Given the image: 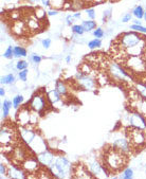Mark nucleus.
Listing matches in <instances>:
<instances>
[{"label": "nucleus", "mask_w": 146, "mask_h": 179, "mask_svg": "<svg viewBox=\"0 0 146 179\" xmlns=\"http://www.w3.org/2000/svg\"><path fill=\"white\" fill-rule=\"evenodd\" d=\"M13 141V132L11 129H8L7 127H3L1 129V143L3 144H10Z\"/></svg>", "instance_id": "2eb2a0df"}, {"label": "nucleus", "mask_w": 146, "mask_h": 179, "mask_svg": "<svg viewBox=\"0 0 146 179\" xmlns=\"http://www.w3.org/2000/svg\"><path fill=\"white\" fill-rule=\"evenodd\" d=\"M30 107H24L17 113V121L21 126H27L31 123V117H32V111Z\"/></svg>", "instance_id": "9d476101"}, {"label": "nucleus", "mask_w": 146, "mask_h": 179, "mask_svg": "<svg viewBox=\"0 0 146 179\" xmlns=\"http://www.w3.org/2000/svg\"><path fill=\"white\" fill-rule=\"evenodd\" d=\"M66 61H67V63H69V62H70V56H67Z\"/></svg>", "instance_id": "864d4df0"}, {"label": "nucleus", "mask_w": 146, "mask_h": 179, "mask_svg": "<svg viewBox=\"0 0 146 179\" xmlns=\"http://www.w3.org/2000/svg\"><path fill=\"white\" fill-rule=\"evenodd\" d=\"M16 68H17L19 71L27 69V68H28V63H27L26 61H19L17 64H16Z\"/></svg>", "instance_id": "72a5a7b5"}, {"label": "nucleus", "mask_w": 146, "mask_h": 179, "mask_svg": "<svg viewBox=\"0 0 146 179\" xmlns=\"http://www.w3.org/2000/svg\"><path fill=\"white\" fill-rule=\"evenodd\" d=\"M119 40H120V47L123 50H128L130 48L137 47V46H141V45H145L146 40L144 39V37H142L141 35L137 34L135 32H128V33H124L123 35H121L119 37Z\"/></svg>", "instance_id": "7ed1b4c3"}, {"label": "nucleus", "mask_w": 146, "mask_h": 179, "mask_svg": "<svg viewBox=\"0 0 146 179\" xmlns=\"http://www.w3.org/2000/svg\"><path fill=\"white\" fill-rule=\"evenodd\" d=\"M3 56H5V58H12L14 56V48L12 47H9L7 49V51L5 52V54H3Z\"/></svg>", "instance_id": "e433bc0d"}, {"label": "nucleus", "mask_w": 146, "mask_h": 179, "mask_svg": "<svg viewBox=\"0 0 146 179\" xmlns=\"http://www.w3.org/2000/svg\"><path fill=\"white\" fill-rule=\"evenodd\" d=\"M27 76H28V70H27V69L21 70V71L19 72V78L21 81L26 82V81H27Z\"/></svg>", "instance_id": "a19ab883"}, {"label": "nucleus", "mask_w": 146, "mask_h": 179, "mask_svg": "<svg viewBox=\"0 0 146 179\" xmlns=\"http://www.w3.org/2000/svg\"><path fill=\"white\" fill-rule=\"evenodd\" d=\"M130 19H131V15L130 14H126V15L123 17V19H122V21L123 22H127V21H130Z\"/></svg>", "instance_id": "a18cd8bd"}, {"label": "nucleus", "mask_w": 146, "mask_h": 179, "mask_svg": "<svg viewBox=\"0 0 146 179\" xmlns=\"http://www.w3.org/2000/svg\"><path fill=\"white\" fill-rule=\"evenodd\" d=\"M135 24H141V22L138 21V20H137V21H135Z\"/></svg>", "instance_id": "6e6d98bb"}, {"label": "nucleus", "mask_w": 146, "mask_h": 179, "mask_svg": "<svg viewBox=\"0 0 146 179\" xmlns=\"http://www.w3.org/2000/svg\"><path fill=\"white\" fill-rule=\"evenodd\" d=\"M123 178H125V179H130V178H132V174H133V172H132V170L131 168H126V170L124 171V173H123Z\"/></svg>", "instance_id": "4c0bfd02"}, {"label": "nucleus", "mask_w": 146, "mask_h": 179, "mask_svg": "<svg viewBox=\"0 0 146 179\" xmlns=\"http://www.w3.org/2000/svg\"><path fill=\"white\" fill-rule=\"evenodd\" d=\"M22 102H24V97H22L21 94L16 95V97L13 99V106L15 108H18L20 105H21Z\"/></svg>", "instance_id": "2f4dec72"}, {"label": "nucleus", "mask_w": 146, "mask_h": 179, "mask_svg": "<svg viewBox=\"0 0 146 179\" xmlns=\"http://www.w3.org/2000/svg\"><path fill=\"white\" fill-rule=\"evenodd\" d=\"M31 59H32L33 62H34L35 64H38L41 62V57L39 55H36V54H33L32 57H31Z\"/></svg>", "instance_id": "79ce46f5"}, {"label": "nucleus", "mask_w": 146, "mask_h": 179, "mask_svg": "<svg viewBox=\"0 0 146 179\" xmlns=\"http://www.w3.org/2000/svg\"><path fill=\"white\" fill-rule=\"evenodd\" d=\"M128 141L131 147H138L143 145L146 142V138L143 132L139 128H130L128 129Z\"/></svg>", "instance_id": "39448f33"}, {"label": "nucleus", "mask_w": 146, "mask_h": 179, "mask_svg": "<svg viewBox=\"0 0 146 179\" xmlns=\"http://www.w3.org/2000/svg\"><path fill=\"white\" fill-rule=\"evenodd\" d=\"M35 16H36L38 19H43L46 16V13L45 11H43V9H40V8H38V9L35 11Z\"/></svg>", "instance_id": "c9c22d12"}, {"label": "nucleus", "mask_w": 146, "mask_h": 179, "mask_svg": "<svg viewBox=\"0 0 146 179\" xmlns=\"http://www.w3.org/2000/svg\"><path fill=\"white\" fill-rule=\"evenodd\" d=\"M101 46H102V41L100 40V38H95L88 43V47L90 49H97V48H100Z\"/></svg>", "instance_id": "7c9ffc66"}, {"label": "nucleus", "mask_w": 146, "mask_h": 179, "mask_svg": "<svg viewBox=\"0 0 146 179\" xmlns=\"http://www.w3.org/2000/svg\"><path fill=\"white\" fill-rule=\"evenodd\" d=\"M86 13H87V15H88V17L91 18V19H93V18L95 17L94 10H93V9H88V10L86 11Z\"/></svg>", "instance_id": "37998d69"}, {"label": "nucleus", "mask_w": 146, "mask_h": 179, "mask_svg": "<svg viewBox=\"0 0 146 179\" xmlns=\"http://www.w3.org/2000/svg\"><path fill=\"white\" fill-rule=\"evenodd\" d=\"M73 18H74L73 16H69V17L67 18V24H72V22H73Z\"/></svg>", "instance_id": "49530a36"}, {"label": "nucleus", "mask_w": 146, "mask_h": 179, "mask_svg": "<svg viewBox=\"0 0 146 179\" xmlns=\"http://www.w3.org/2000/svg\"><path fill=\"white\" fill-rule=\"evenodd\" d=\"M126 65L131 71L135 73L146 71V64L140 56H129L126 61Z\"/></svg>", "instance_id": "0eeeda50"}, {"label": "nucleus", "mask_w": 146, "mask_h": 179, "mask_svg": "<svg viewBox=\"0 0 146 179\" xmlns=\"http://www.w3.org/2000/svg\"><path fill=\"white\" fill-rule=\"evenodd\" d=\"M27 26H28V28L30 29L31 31H38L39 28H40L38 18L33 17V16L29 17V20H28V22H27Z\"/></svg>", "instance_id": "aec40b11"}, {"label": "nucleus", "mask_w": 146, "mask_h": 179, "mask_svg": "<svg viewBox=\"0 0 146 179\" xmlns=\"http://www.w3.org/2000/svg\"><path fill=\"white\" fill-rule=\"evenodd\" d=\"M41 1H43V3L45 5H49V1H50V0H41Z\"/></svg>", "instance_id": "3c124183"}, {"label": "nucleus", "mask_w": 146, "mask_h": 179, "mask_svg": "<svg viewBox=\"0 0 146 179\" xmlns=\"http://www.w3.org/2000/svg\"><path fill=\"white\" fill-rule=\"evenodd\" d=\"M12 30H13V32L15 33V34L20 35V34H22L27 29H26L24 24L22 21H15V24H14L13 29H12Z\"/></svg>", "instance_id": "412c9836"}, {"label": "nucleus", "mask_w": 146, "mask_h": 179, "mask_svg": "<svg viewBox=\"0 0 146 179\" xmlns=\"http://www.w3.org/2000/svg\"><path fill=\"white\" fill-rule=\"evenodd\" d=\"M49 5H51V7L55 8V9H60V8L64 7L65 0H50Z\"/></svg>", "instance_id": "c85d7f7f"}, {"label": "nucleus", "mask_w": 146, "mask_h": 179, "mask_svg": "<svg viewBox=\"0 0 146 179\" xmlns=\"http://www.w3.org/2000/svg\"><path fill=\"white\" fill-rule=\"evenodd\" d=\"M129 122H130L131 127L139 128L141 130L146 129V120L143 117V114L139 111L133 112L129 118Z\"/></svg>", "instance_id": "1a4fd4ad"}, {"label": "nucleus", "mask_w": 146, "mask_h": 179, "mask_svg": "<svg viewBox=\"0 0 146 179\" xmlns=\"http://www.w3.org/2000/svg\"><path fill=\"white\" fill-rule=\"evenodd\" d=\"M0 174H1V177H5L8 174V168L3 163L0 164Z\"/></svg>", "instance_id": "ea45409f"}, {"label": "nucleus", "mask_w": 146, "mask_h": 179, "mask_svg": "<svg viewBox=\"0 0 146 179\" xmlns=\"http://www.w3.org/2000/svg\"><path fill=\"white\" fill-rule=\"evenodd\" d=\"M11 107H12V103L10 101H8V100H5V101L2 103V114H3V118H5V117L9 116V112H10Z\"/></svg>", "instance_id": "393cba45"}, {"label": "nucleus", "mask_w": 146, "mask_h": 179, "mask_svg": "<svg viewBox=\"0 0 146 179\" xmlns=\"http://www.w3.org/2000/svg\"><path fill=\"white\" fill-rule=\"evenodd\" d=\"M133 104L137 105V107H135L137 111L141 112L142 114L146 116V100L145 99L140 97V99L137 100V101H133Z\"/></svg>", "instance_id": "6ab92c4d"}, {"label": "nucleus", "mask_w": 146, "mask_h": 179, "mask_svg": "<svg viewBox=\"0 0 146 179\" xmlns=\"http://www.w3.org/2000/svg\"><path fill=\"white\" fill-rule=\"evenodd\" d=\"M144 17H145V19H146V13H145V14H144Z\"/></svg>", "instance_id": "4d7b16f0"}, {"label": "nucleus", "mask_w": 146, "mask_h": 179, "mask_svg": "<svg viewBox=\"0 0 146 179\" xmlns=\"http://www.w3.org/2000/svg\"><path fill=\"white\" fill-rule=\"evenodd\" d=\"M31 1H32V2H35V3H36V2H38L39 0H31Z\"/></svg>", "instance_id": "5fc2aeb1"}, {"label": "nucleus", "mask_w": 146, "mask_h": 179, "mask_svg": "<svg viewBox=\"0 0 146 179\" xmlns=\"http://www.w3.org/2000/svg\"><path fill=\"white\" fill-rule=\"evenodd\" d=\"M137 91L139 92L140 97L142 99L146 100V85L144 84H138L137 85Z\"/></svg>", "instance_id": "bb28decb"}, {"label": "nucleus", "mask_w": 146, "mask_h": 179, "mask_svg": "<svg viewBox=\"0 0 146 179\" xmlns=\"http://www.w3.org/2000/svg\"><path fill=\"white\" fill-rule=\"evenodd\" d=\"M49 105H50V103H49V101H48V97H46V95L40 92L33 95L30 103H29V107H30L31 109L40 114L45 112V110L49 107Z\"/></svg>", "instance_id": "20e7f679"}, {"label": "nucleus", "mask_w": 146, "mask_h": 179, "mask_svg": "<svg viewBox=\"0 0 146 179\" xmlns=\"http://www.w3.org/2000/svg\"><path fill=\"white\" fill-rule=\"evenodd\" d=\"M89 168H90V172L94 175H97L102 172V170H104L103 165H100L97 162H92V163L89 165Z\"/></svg>", "instance_id": "4be33fe9"}, {"label": "nucleus", "mask_w": 146, "mask_h": 179, "mask_svg": "<svg viewBox=\"0 0 146 179\" xmlns=\"http://www.w3.org/2000/svg\"><path fill=\"white\" fill-rule=\"evenodd\" d=\"M14 56H16V57L27 56V50L22 47H14Z\"/></svg>", "instance_id": "a878e982"}, {"label": "nucleus", "mask_w": 146, "mask_h": 179, "mask_svg": "<svg viewBox=\"0 0 146 179\" xmlns=\"http://www.w3.org/2000/svg\"><path fill=\"white\" fill-rule=\"evenodd\" d=\"M131 30L137 31V32H141V33H146V28L142 27L141 24H133V26L130 27Z\"/></svg>", "instance_id": "f704fd0d"}, {"label": "nucleus", "mask_w": 146, "mask_h": 179, "mask_svg": "<svg viewBox=\"0 0 146 179\" xmlns=\"http://www.w3.org/2000/svg\"><path fill=\"white\" fill-rule=\"evenodd\" d=\"M8 174H10L9 176L13 177V178H24L26 177L24 171L20 168H16V166H12V168H8Z\"/></svg>", "instance_id": "f3484780"}, {"label": "nucleus", "mask_w": 146, "mask_h": 179, "mask_svg": "<svg viewBox=\"0 0 146 179\" xmlns=\"http://www.w3.org/2000/svg\"><path fill=\"white\" fill-rule=\"evenodd\" d=\"M93 35H94L97 38H102V37L104 36V32H103V30H102L101 28H97V30H94Z\"/></svg>", "instance_id": "58836bf2"}, {"label": "nucleus", "mask_w": 146, "mask_h": 179, "mask_svg": "<svg viewBox=\"0 0 146 179\" xmlns=\"http://www.w3.org/2000/svg\"><path fill=\"white\" fill-rule=\"evenodd\" d=\"M109 73L112 76V78H114L118 82H123V81L127 80H132L131 75L129 73H127V71L123 67H121L118 64L111 63L109 65Z\"/></svg>", "instance_id": "423d86ee"}, {"label": "nucleus", "mask_w": 146, "mask_h": 179, "mask_svg": "<svg viewBox=\"0 0 146 179\" xmlns=\"http://www.w3.org/2000/svg\"><path fill=\"white\" fill-rule=\"evenodd\" d=\"M14 81H15V78H14L13 74H8V75L5 76H2L1 78V80H0V82H1V84H12V83H14Z\"/></svg>", "instance_id": "cd10ccee"}, {"label": "nucleus", "mask_w": 146, "mask_h": 179, "mask_svg": "<svg viewBox=\"0 0 146 179\" xmlns=\"http://www.w3.org/2000/svg\"><path fill=\"white\" fill-rule=\"evenodd\" d=\"M113 147V146H112ZM127 163V157L125 153L119 151L118 149H109L104 155V168L110 171H119Z\"/></svg>", "instance_id": "f257e3e1"}, {"label": "nucleus", "mask_w": 146, "mask_h": 179, "mask_svg": "<svg viewBox=\"0 0 146 179\" xmlns=\"http://www.w3.org/2000/svg\"><path fill=\"white\" fill-rule=\"evenodd\" d=\"M72 31L74 33H76V34H78V35H82L83 33L85 32V30H84V28H83V26H78V24L73 26L72 27Z\"/></svg>", "instance_id": "473e14b6"}, {"label": "nucleus", "mask_w": 146, "mask_h": 179, "mask_svg": "<svg viewBox=\"0 0 146 179\" xmlns=\"http://www.w3.org/2000/svg\"><path fill=\"white\" fill-rule=\"evenodd\" d=\"M55 89L58 91V92L60 93L62 95H66L67 92H68V89H67L66 85L64 84V83L62 82V81H58V82H56V87Z\"/></svg>", "instance_id": "b1692460"}, {"label": "nucleus", "mask_w": 146, "mask_h": 179, "mask_svg": "<svg viewBox=\"0 0 146 179\" xmlns=\"http://www.w3.org/2000/svg\"><path fill=\"white\" fill-rule=\"evenodd\" d=\"M48 14H49L50 16H53V15H56V14H57V12H56V11H49V12H48Z\"/></svg>", "instance_id": "09e8293b"}, {"label": "nucleus", "mask_w": 146, "mask_h": 179, "mask_svg": "<svg viewBox=\"0 0 146 179\" xmlns=\"http://www.w3.org/2000/svg\"><path fill=\"white\" fill-rule=\"evenodd\" d=\"M29 146L35 151L37 154H40L43 152L47 151V145H46V142L41 137H39L38 135H35V137L33 138V140L31 141V143L29 144Z\"/></svg>", "instance_id": "9b49d317"}, {"label": "nucleus", "mask_w": 146, "mask_h": 179, "mask_svg": "<svg viewBox=\"0 0 146 179\" xmlns=\"http://www.w3.org/2000/svg\"><path fill=\"white\" fill-rule=\"evenodd\" d=\"M76 80H78V84L81 85V87H83L86 90H94L97 87L95 81L91 78L90 76H88V74H85L83 72H78L76 74Z\"/></svg>", "instance_id": "6e6552de"}, {"label": "nucleus", "mask_w": 146, "mask_h": 179, "mask_svg": "<svg viewBox=\"0 0 146 179\" xmlns=\"http://www.w3.org/2000/svg\"><path fill=\"white\" fill-rule=\"evenodd\" d=\"M5 89H3V88H0V95H1V97H5Z\"/></svg>", "instance_id": "de8ad7c7"}, {"label": "nucleus", "mask_w": 146, "mask_h": 179, "mask_svg": "<svg viewBox=\"0 0 146 179\" xmlns=\"http://www.w3.org/2000/svg\"><path fill=\"white\" fill-rule=\"evenodd\" d=\"M50 173L58 178H66L71 174V164L65 157H58L50 165Z\"/></svg>", "instance_id": "f03ea898"}, {"label": "nucleus", "mask_w": 146, "mask_h": 179, "mask_svg": "<svg viewBox=\"0 0 146 179\" xmlns=\"http://www.w3.org/2000/svg\"><path fill=\"white\" fill-rule=\"evenodd\" d=\"M38 162H37V160L33 159V158H28V159H26L22 162V168L24 171H27V172L33 174V173L38 171Z\"/></svg>", "instance_id": "ddd939ff"}, {"label": "nucleus", "mask_w": 146, "mask_h": 179, "mask_svg": "<svg viewBox=\"0 0 146 179\" xmlns=\"http://www.w3.org/2000/svg\"><path fill=\"white\" fill-rule=\"evenodd\" d=\"M74 16V18H81V13H76L75 15H73Z\"/></svg>", "instance_id": "603ef678"}, {"label": "nucleus", "mask_w": 146, "mask_h": 179, "mask_svg": "<svg viewBox=\"0 0 146 179\" xmlns=\"http://www.w3.org/2000/svg\"><path fill=\"white\" fill-rule=\"evenodd\" d=\"M112 146L118 149L119 151L123 152V153H127L130 149V144H129V141L126 139H118L116 142L112 144Z\"/></svg>", "instance_id": "4468645a"}, {"label": "nucleus", "mask_w": 146, "mask_h": 179, "mask_svg": "<svg viewBox=\"0 0 146 179\" xmlns=\"http://www.w3.org/2000/svg\"><path fill=\"white\" fill-rule=\"evenodd\" d=\"M13 157H14V159H16L18 162H24L26 159H28V157H27V155H26V152H24V149H22L21 146L16 147V149H14Z\"/></svg>", "instance_id": "a211bd4d"}, {"label": "nucleus", "mask_w": 146, "mask_h": 179, "mask_svg": "<svg viewBox=\"0 0 146 179\" xmlns=\"http://www.w3.org/2000/svg\"><path fill=\"white\" fill-rule=\"evenodd\" d=\"M82 26L86 32H89V31L93 30V29L97 27V24H95L93 20H85V21H83Z\"/></svg>", "instance_id": "5701e85b"}, {"label": "nucleus", "mask_w": 146, "mask_h": 179, "mask_svg": "<svg viewBox=\"0 0 146 179\" xmlns=\"http://www.w3.org/2000/svg\"><path fill=\"white\" fill-rule=\"evenodd\" d=\"M43 48L48 49V48H49L50 46H51V39H49V38L43 39Z\"/></svg>", "instance_id": "c03bdc74"}, {"label": "nucleus", "mask_w": 146, "mask_h": 179, "mask_svg": "<svg viewBox=\"0 0 146 179\" xmlns=\"http://www.w3.org/2000/svg\"><path fill=\"white\" fill-rule=\"evenodd\" d=\"M47 97H48V101H49L50 105H54V104H56L57 102L62 101V94H60L56 89H54V90H51L50 92H48Z\"/></svg>", "instance_id": "dca6fc26"}, {"label": "nucleus", "mask_w": 146, "mask_h": 179, "mask_svg": "<svg viewBox=\"0 0 146 179\" xmlns=\"http://www.w3.org/2000/svg\"><path fill=\"white\" fill-rule=\"evenodd\" d=\"M133 15L135 16L137 18H139V19H141V18L144 17V11H143V8L142 7H135V10H133Z\"/></svg>", "instance_id": "c756f323"}, {"label": "nucleus", "mask_w": 146, "mask_h": 179, "mask_svg": "<svg viewBox=\"0 0 146 179\" xmlns=\"http://www.w3.org/2000/svg\"><path fill=\"white\" fill-rule=\"evenodd\" d=\"M5 1L8 3H15V2H17L18 0H5Z\"/></svg>", "instance_id": "8fccbe9b"}, {"label": "nucleus", "mask_w": 146, "mask_h": 179, "mask_svg": "<svg viewBox=\"0 0 146 179\" xmlns=\"http://www.w3.org/2000/svg\"><path fill=\"white\" fill-rule=\"evenodd\" d=\"M37 160H38L39 163H41L43 165L50 166L54 162L53 154L50 153V152H48V151H45V152H43V153L38 154V156H37Z\"/></svg>", "instance_id": "f8f14e48"}]
</instances>
